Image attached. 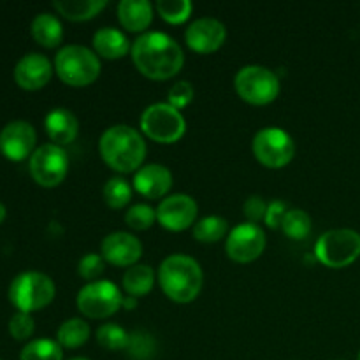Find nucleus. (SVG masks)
<instances>
[{"label":"nucleus","instance_id":"43","mask_svg":"<svg viewBox=\"0 0 360 360\" xmlns=\"http://www.w3.org/2000/svg\"><path fill=\"white\" fill-rule=\"evenodd\" d=\"M0 360H2V359H0Z\"/></svg>","mask_w":360,"mask_h":360},{"label":"nucleus","instance_id":"19","mask_svg":"<svg viewBox=\"0 0 360 360\" xmlns=\"http://www.w3.org/2000/svg\"><path fill=\"white\" fill-rule=\"evenodd\" d=\"M44 129L53 144L65 146L70 144L79 134V122L72 111L65 108H55L46 115Z\"/></svg>","mask_w":360,"mask_h":360},{"label":"nucleus","instance_id":"27","mask_svg":"<svg viewBox=\"0 0 360 360\" xmlns=\"http://www.w3.org/2000/svg\"><path fill=\"white\" fill-rule=\"evenodd\" d=\"M281 231L287 238L294 239V241H302L311 232V217L299 207L288 210L281 221Z\"/></svg>","mask_w":360,"mask_h":360},{"label":"nucleus","instance_id":"33","mask_svg":"<svg viewBox=\"0 0 360 360\" xmlns=\"http://www.w3.org/2000/svg\"><path fill=\"white\" fill-rule=\"evenodd\" d=\"M157 220V210L148 204H134L125 213V224L132 231H148Z\"/></svg>","mask_w":360,"mask_h":360},{"label":"nucleus","instance_id":"32","mask_svg":"<svg viewBox=\"0 0 360 360\" xmlns=\"http://www.w3.org/2000/svg\"><path fill=\"white\" fill-rule=\"evenodd\" d=\"M130 359L134 360H150L157 352V341L146 330H134L130 333L129 347H127Z\"/></svg>","mask_w":360,"mask_h":360},{"label":"nucleus","instance_id":"42","mask_svg":"<svg viewBox=\"0 0 360 360\" xmlns=\"http://www.w3.org/2000/svg\"><path fill=\"white\" fill-rule=\"evenodd\" d=\"M359 360H360V352H359Z\"/></svg>","mask_w":360,"mask_h":360},{"label":"nucleus","instance_id":"24","mask_svg":"<svg viewBox=\"0 0 360 360\" xmlns=\"http://www.w3.org/2000/svg\"><path fill=\"white\" fill-rule=\"evenodd\" d=\"M122 285L127 294L132 295V297H144V295L150 294L155 285L153 269L146 264H136L125 271Z\"/></svg>","mask_w":360,"mask_h":360},{"label":"nucleus","instance_id":"15","mask_svg":"<svg viewBox=\"0 0 360 360\" xmlns=\"http://www.w3.org/2000/svg\"><path fill=\"white\" fill-rule=\"evenodd\" d=\"M227 39V28L217 18L204 16L192 21L185 32V41L188 48L195 53H214L224 46Z\"/></svg>","mask_w":360,"mask_h":360},{"label":"nucleus","instance_id":"2","mask_svg":"<svg viewBox=\"0 0 360 360\" xmlns=\"http://www.w3.org/2000/svg\"><path fill=\"white\" fill-rule=\"evenodd\" d=\"M158 283L171 301L188 304L199 297L204 283V273L195 259L174 253L162 260L158 267Z\"/></svg>","mask_w":360,"mask_h":360},{"label":"nucleus","instance_id":"1","mask_svg":"<svg viewBox=\"0 0 360 360\" xmlns=\"http://www.w3.org/2000/svg\"><path fill=\"white\" fill-rule=\"evenodd\" d=\"M130 55L137 70L155 81L171 79L185 65L181 46L164 32H146L139 35L134 41Z\"/></svg>","mask_w":360,"mask_h":360},{"label":"nucleus","instance_id":"29","mask_svg":"<svg viewBox=\"0 0 360 360\" xmlns=\"http://www.w3.org/2000/svg\"><path fill=\"white\" fill-rule=\"evenodd\" d=\"M130 333L118 323H102L97 329V343L109 352H122L129 347Z\"/></svg>","mask_w":360,"mask_h":360},{"label":"nucleus","instance_id":"38","mask_svg":"<svg viewBox=\"0 0 360 360\" xmlns=\"http://www.w3.org/2000/svg\"><path fill=\"white\" fill-rule=\"evenodd\" d=\"M287 211V204H285L283 200H271V202L267 204V213L264 221H266V225L269 229L281 227V221H283Z\"/></svg>","mask_w":360,"mask_h":360},{"label":"nucleus","instance_id":"9","mask_svg":"<svg viewBox=\"0 0 360 360\" xmlns=\"http://www.w3.org/2000/svg\"><path fill=\"white\" fill-rule=\"evenodd\" d=\"M252 150L257 160L269 169L287 167L295 157V143L288 132L278 127L259 130L252 141Z\"/></svg>","mask_w":360,"mask_h":360},{"label":"nucleus","instance_id":"13","mask_svg":"<svg viewBox=\"0 0 360 360\" xmlns=\"http://www.w3.org/2000/svg\"><path fill=\"white\" fill-rule=\"evenodd\" d=\"M197 213H199V206L195 199L186 193H174V195L165 197L158 204L157 221L167 231L181 232L195 224Z\"/></svg>","mask_w":360,"mask_h":360},{"label":"nucleus","instance_id":"3","mask_svg":"<svg viewBox=\"0 0 360 360\" xmlns=\"http://www.w3.org/2000/svg\"><path fill=\"white\" fill-rule=\"evenodd\" d=\"M98 151L105 164L116 172H134L143 167L146 143L136 129L129 125L109 127L98 141Z\"/></svg>","mask_w":360,"mask_h":360},{"label":"nucleus","instance_id":"28","mask_svg":"<svg viewBox=\"0 0 360 360\" xmlns=\"http://www.w3.org/2000/svg\"><path fill=\"white\" fill-rule=\"evenodd\" d=\"M229 224L221 217H206L193 225V238L199 243H217L227 234Z\"/></svg>","mask_w":360,"mask_h":360},{"label":"nucleus","instance_id":"4","mask_svg":"<svg viewBox=\"0 0 360 360\" xmlns=\"http://www.w3.org/2000/svg\"><path fill=\"white\" fill-rule=\"evenodd\" d=\"M55 70L69 86H88L101 76V60L86 46H63L55 56Z\"/></svg>","mask_w":360,"mask_h":360},{"label":"nucleus","instance_id":"6","mask_svg":"<svg viewBox=\"0 0 360 360\" xmlns=\"http://www.w3.org/2000/svg\"><path fill=\"white\" fill-rule=\"evenodd\" d=\"M315 257L320 264L330 269L352 266L360 257V234L352 229H334L319 238Z\"/></svg>","mask_w":360,"mask_h":360},{"label":"nucleus","instance_id":"36","mask_svg":"<svg viewBox=\"0 0 360 360\" xmlns=\"http://www.w3.org/2000/svg\"><path fill=\"white\" fill-rule=\"evenodd\" d=\"M193 95H195V90H193L190 81H178V83H174L169 88L167 104H171L172 108L179 111V109L186 108L193 101Z\"/></svg>","mask_w":360,"mask_h":360},{"label":"nucleus","instance_id":"26","mask_svg":"<svg viewBox=\"0 0 360 360\" xmlns=\"http://www.w3.org/2000/svg\"><path fill=\"white\" fill-rule=\"evenodd\" d=\"M20 360H63V348L58 341L39 338L32 340L21 348Z\"/></svg>","mask_w":360,"mask_h":360},{"label":"nucleus","instance_id":"14","mask_svg":"<svg viewBox=\"0 0 360 360\" xmlns=\"http://www.w3.org/2000/svg\"><path fill=\"white\" fill-rule=\"evenodd\" d=\"M35 141L37 134L27 120H13L0 130V151L9 160L20 162L27 157L30 158L35 151Z\"/></svg>","mask_w":360,"mask_h":360},{"label":"nucleus","instance_id":"41","mask_svg":"<svg viewBox=\"0 0 360 360\" xmlns=\"http://www.w3.org/2000/svg\"><path fill=\"white\" fill-rule=\"evenodd\" d=\"M69 360H88V359H84V357H74V359H69Z\"/></svg>","mask_w":360,"mask_h":360},{"label":"nucleus","instance_id":"10","mask_svg":"<svg viewBox=\"0 0 360 360\" xmlns=\"http://www.w3.org/2000/svg\"><path fill=\"white\" fill-rule=\"evenodd\" d=\"M123 295L115 283L108 280H97L86 283L77 292V309L84 316L94 320L109 319L122 308Z\"/></svg>","mask_w":360,"mask_h":360},{"label":"nucleus","instance_id":"5","mask_svg":"<svg viewBox=\"0 0 360 360\" xmlns=\"http://www.w3.org/2000/svg\"><path fill=\"white\" fill-rule=\"evenodd\" d=\"M55 281L39 271H23L16 274L9 285V301L18 311H37L51 304L55 299Z\"/></svg>","mask_w":360,"mask_h":360},{"label":"nucleus","instance_id":"39","mask_svg":"<svg viewBox=\"0 0 360 360\" xmlns=\"http://www.w3.org/2000/svg\"><path fill=\"white\" fill-rule=\"evenodd\" d=\"M137 306V299L132 297V295H125L123 297V302H122V308L125 309H134Z\"/></svg>","mask_w":360,"mask_h":360},{"label":"nucleus","instance_id":"17","mask_svg":"<svg viewBox=\"0 0 360 360\" xmlns=\"http://www.w3.org/2000/svg\"><path fill=\"white\" fill-rule=\"evenodd\" d=\"M53 76V65L42 53H27L14 67V81L23 90H39L46 86Z\"/></svg>","mask_w":360,"mask_h":360},{"label":"nucleus","instance_id":"40","mask_svg":"<svg viewBox=\"0 0 360 360\" xmlns=\"http://www.w3.org/2000/svg\"><path fill=\"white\" fill-rule=\"evenodd\" d=\"M6 214H7L6 206H4V204L0 202V224H2V221H4V218H6Z\"/></svg>","mask_w":360,"mask_h":360},{"label":"nucleus","instance_id":"34","mask_svg":"<svg viewBox=\"0 0 360 360\" xmlns=\"http://www.w3.org/2000/svg\"><path fill=\"white\" fill-rule=\"evenodd\" d=\"M105 269V260L104 257L98 253H88V255L81 257L79 264H77V274L88 283L97 281V278L104 273Z\"/></svg>","mask_w":360,"mask_h":360},{"label":"nucleus","instance_id":"37","mask_svg":"<svg viewBox=\"0 0 360 360\" xmlns=\"http://www.w3.org/2000/svg\"><path fill=\"white\" fill-rule=\"evenodd\" d=\"M243 211H245V217L248 218V221L259 225V221H262L266 218L267 202L260 195H252L245 200Z\"/></svg>","mask_w":360,"mask_h":360},{"label":"nucleus","instance_id":"18","mask_svg":"<svg viewBox=\"0 0 360 360\" xmlns=\"http://www.w3.org/2000/svg\"><path fill=\"white\" fill-rule=\"evenodd\" d=\"M172 186V174L165 165H143L134 176V188L146 199H160Z\"/></svg>","mask_w":360,"mask_h":360},{"label":"nucleus","instance_id":"23","mask_svg":"<svg viewBox=\"0 0 360 360\" xmlns=\"http://www.w3.org/2000/svg\"><path fill=\"white\" fill-rule=\"evenodd\" d=\"M53 7L70 21H86L108 7L105 0H55Z\"/></svg>","mask_w":360,"mask_h":360},{"label":"nucleus","instance_id":"25","mask_svg":"<svg viewBox=\"0 0 360 360\" xmlns=\"http://www.w3.org/2000/svg\"><path fill=\"white\" fill-rule=\"evenodd\" d=\"M90 326L83 319H69L56 330V341L62 348H79L90 340Z\"/></svg>","mask_w":360,"mask_h":360},{"label":"nucleus","instance_id":"21","mask_svg":"<svg viewBox=\"0 0 360 360\" xmlns=\"http://www.w3.org/2000/svg\"><path fill=\"white\" fill-rule=\"evenodd\" d=\"M94 49L102 58L118 60L125 56L132 49V46L122 30L112 27H102L94 34Z\"/></svg>","mask_w":360,"mask_h":360},{"label":"nucleus","instance_id":"11","mask_svg":"<svg viewBox=\"0 0 360 360\" xmlns=\"http://www.w3.org/2000/svg\"><path fill=\"white\" fill-rule=\"evenodd\" d=\"M28 169L35 183L53 188L65 179L69 172V157L58 144H41L28 158Z\"/></svg>","mask_w":360,"mask_h":360},{"label":"nucleus","instance_id":"16","mask_svg":"<svg viewBox=\"0 0 360 360\" xmlns=\"http://www.w3.org/2000/svg\"><path fill=\"white\" fill-rule=\"evenodd\" d=\"M101 255L105 262L116 267H132L143 255V245L139 239L129 232H112L102 239Z\"/></svg>","mask_w":360,"mask_h":360},{"label":"nucleus","instance_id":"8","mask_svg":"<svg viewBox=\"0 0 360 360\" xmlns=\"http://www.w3.org/2000/svg\"><path fill=\"white\" fill-rule=\"evenodd\" d=\"M234 88L248 104L267 105L280 95V79L267 67L246 65L236 74Z\"/></svg>","mask_w":360,"mask_h":360},{"label":"nucleus","instance_id":"30","mask_svg":"<svg viewBox=\"0 0 360 360\" xmlns=\"http://www.w3.org/2000/svg\"><path fill=\"white\" fill-rule=\"evenodd\" d=\"M104 200L112 210H123L132 199V186L123 178H111L104 185Z\"/></svg>","mask_w":360,"mask_h":360},{"label":"nucleus","instance_id":"20","mask_svg":"<svg viewBox=\"0 0 360 360\" xmlns=\"http://www.w3.org/2000/svg\"><path fill=\"white\" fill-rule=\"evenodd\" d=\"M118 20L129 32H144L153 21V6L148 0H122Z\"/></svg>","mask_w":360,"mask_h":360},{"label":"nucleus","instance_id":"7","mask_svg":"<svg viewBox=\"0 0 360 360\" xmlns=\"http://www.w3.org/2000/svg\"><path fill=\"white\" fill-rule=\"evenodd\" d=\"M141 130L144 136L160 144H174L185 136L186 122L181 112L167 102L148 105L141 115Z\"/></svg>","mask_w":360,"mask_h":360},{"label":"nucleus","instance_id":"35","mask_svg":"<svg viewBox=\"0 0 360 360\" xmlns=\"http://www.w3.org/2000/svg\"><path fill=\"white\" fill-rule=\"evenodd\" d=\"M35 322L32 319L30 313L27 311H16L9 320V333L14 340L23 341L34 334Z\"/></svg>","mask_w":360,"mask_h":360},{"label":"nucleus","instance_id":"12","mask_svg":"<svg viewBox=\"0 0 360 360\" xmlns=\"http://www.w3.org/2000/svg\"><path fill=\"white\" fill-rule=\"evenodd\" d=\"M266 232L260 225L245 221L229 232L225 241V252L229 259L238 264H250L259 259L266 250Z\"/></svg>","mask_w":360,"mask_h":360},{"label":"nucleus","instance_id":"31","mask_svg":"<svg viewBox=\"0 0 360 360\" xmlns=\"http://www.w3.org/2000/svg\"><path fill=\"white\" fill-rule=\"evenodd\" d=\"M157 13L160 14L162 20L171 25L185 23L192 14V2L190 0H160L155 4Z\"/></svg>","mask_w":360,"mask_h":360},{"label":"nucleus","instance_id":"22","mask_svg":"<svg viewBox=\"0 0 360 360\" xmlns=\"http://www.w3.org/2000/svg\"><path fill=\"white\" fill-rule=\"evenodd\" d=\"M32 37L44 48H56L63 39V27L51 13H39L30 25Z\"/></svg>","mask_w":360,"mask_h":360}]
</instances>
